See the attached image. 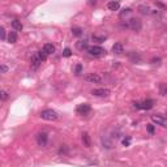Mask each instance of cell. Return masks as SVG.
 <instances>
[{
  "instance_id": "cell-20",
  "label": "cell",
  "mask_w": 167,
  "mask_h": 167,
  "mask_svg": "<svg viewBox=\"0 0 167 167\" xmlns=\"http://www.w3.org/2000/svg\"><path fill=\"white\" fill-rule=\"evenodd\" d=\"M82 29H81V27H72V34H73L74 35V37H81V35H82Z\"/></svg>"
},
{
  "instance_id": "cell-32",
  "label": "cell",
  "mask_w": 167,
  "mask_h": 167,
  "mask_svg": "<svg viewBox=\"0 0 167 167\" xmlns=\"http://www.w3.org/2000/svg\"><path fill=\"white\" fill-rule=\"evenodd\" d=\"M0 68H1V72H3V73H5V72L8 71V68H7V67H5V65H1V67H0Z\"/></svg>"
},
{
  "instance_id": "cell-5",
  "label": "cell",
  "mask_w": 167,
  "mask_h": 167,
  "mask_svg": "<svg viewBox=\"0 0 167 167\" xmlns=\"http://www.w3.org/2000/svg\"><path fill=\"white\" fill-rule=\"evenodd\" d=\"M84 80L89 84H98V82H101L102 79H101V76H98L97 73H88L84 76Z\"/></svg>"
},
{
  "instance_id": "cell-8",
  "label": "cell",
  "mask_w": 167,
  "mask_h": 167,
  "mask_svg": "<svg viewBox=\"0 0 167 167\" xmlns=\"http://www.w3.org/2000/svg\"><path fill=\"white\" fill-rule=\"evenodd\" d=\"M42 58H41V55H39V52H35V54H33L32 55V59H30V63H32V67L34 69H37L38 67L42 64Z\"/></svg>"
},
{
  "instance_id": "cell-27",
  "label": "cell",
  "mask_w": 167,
  "mask_h": 167,
  "mask_svg": "<svg viewBox=\"0 0 167 167\" xmlns=\"http://www.w3.org/2000/svg\"><path fill=\"white\" fill-rule=\"evenodd\" d=\"M0 34H1V39L3 41H5V39H7V35H5V29H4V27H0Z\"/></svg>"
},
{
  "instance_id": "cell-15",
  "label": "cell",
  "mask_w": 167,
  "mask_h": 167,
  "mask_svg": "<svg viewBox=\"0 0 167 167\" xmlns=\"http://www.w3.org/2000/svg\"><path fill=\"white\" fill-rule=\"evenodd\" d=\"M123 51H124V47H123V44H121V43H115L112 46V52H114V54L119 55V54H121Z\"/></svg>"
},
{
  "instance_id": "cell-2",
  "label": "cell",
  "mask_w": 167,
  "mask_h": 167,
  "mask_svg": "<svg viewBox=\"0 0 167 167\" xmlns=\"http://www.w3.org/2000/svg\"><path fill=\"white\" fill-rule=\"evenodd\" d=\"M127 26L129 27L131 30H133V32H140V30L142 29V22H141L140 18L132 17V18H129V21L127 22Z\"/></svg>"
},
{
  "instance_id": "cell-33",
  "label": "cell",
  "mask_w": 167,
  "mask_h": 167,
  "mask_svg": "<svg viewBox=\"0 0 167 167\" xmlns=\"http://www.w3.org/2000/svg\"><path fill=\"white\" fill-rule=\"evenodd\" d=\"M89 4H90V5H95L97 4V0H89Z\"/></svg>"
},
{
  "instance_id": "cell-28",
  "label": "cell",
  "mask_w": 167,
  "mask_h": 167,
  "mask_svg": "<svg viewBox=\"0 0 167 167\" xmlns=\"http://www.w3.org/2000/svg\"><path fill=\"white\" fill-rule=\"evenodd\" d=\"M39 55H41V58H42V60H43V62H46L47 60V56H48V55L46 54V52L43 51V50H42V51H39Z\"/></svg>"
},
{
  "instance_id": "cell-9",
  "label": "cell",
  "mask_w": 167,
  "mask_h": 167,
  "mask_svg": "<svg viewBox=\"0 0 167 167\" xmlns=\"http://www.w3.org/2000/svg\"><path fill=\"white\" fill-rule=\"evenodd\" d=\"M152 121H154L157 125H162V127L167 128V119L163 118L162 115H153L152 116Z\"/></svg>"
},
{
  "instance_id": "cell-12",
  "label": "cell",
  "mask_w": 167,
  "mask_h": 167,
  "mask_svg": "<svg viewBox=\"0 0 167 167\" xmlns=\"http://www.w3.org/2000/svg\"><path fill=\"white\" fill-rule=\"evenodd\" d=\"M82 144L85 147H90L91 146V140H90V136H89L88 132H84L82 133Z\"/></svg>"
},
{
  "instance_id": "cell-4",
  "label": "cell",
  "mask_w": 167,
  "mask_h": 167,
  "mask_svg": "<svg viewBox=\"0 0 167 167\" xmlns=\"http://www.w3.org/2000/svg\"><path fill=\"white\" fill-rule=\"evenodd\" d=\"M88 52H89V55L95 56V58H99V56H103V55H106V50L103 48V47H101V46H90L88 48Z\"/></svg>"
},
{
  "instance_id": "cell-6",
  "label": "cell",
  "mask_w": 167,
  "mask_h": 167,
  "mask_svg": "<svg viewBox=\"0 0 167 167\" xmlns=\"http://www.w3.org/2000/svg\"><path fill=\"white\" fill-rule=\"evenodd\" d=\"M48 142V135L46 132H39L37 135V144L39 146H46Z\"/></svg>"
},
{
  "instance_id": "cell-18",
  "label": "cell",
  "mask_w": 167,
  "mask_h": 167,
  "mask_svg": "<svg viewBox=\"0 0 167 167\" xmlns=\"http://www.w3.org/2000/svg\"><path fill=\"white\" fill-rule=\"evenodd\" d=\"M7 41L9 42V43H16V42H17V34H16V32H9V34H8V37H7Z\"/></svg>"
},
{
  "instance_id": "cell-22",
  "label": "cell",
  "mask_w": 167,
  "mask_h": 167,
  "mask_svg": "<svg viewBox=\"0 0 167 167\" xmlns=\"http://www.w3.org/2000/svg\"><path fill=\"white\" fill-rule=\"evenodd\" d=\"M121 142H123L124 146H129V145H131V136H127V137H124Z\"/></svg>"
},
{
  "instance_id": "cell-14",
  "label": "cell",
  "mask_w": 167,
  "mask_h": 167,
  "mask_svg": "<svg viewBox=\"0 0 167 167\" xmlns=\"http://www.w3.org/2000/svg\"><path fill=\"white\" fill-rule=\"evenodd\" d=\"M43 51L46 52L47 55H52L55 52V46L52 43H46L43 46Z\"/></svg>"
},
{
  "instance_id": "cell-26",
  "label": "cell",
  "mask_w": 167,
  "mask_h": 167,
  "mask_svg": "<svg viewBox=\"0 0 167 167\" xmlns=\"http://www.w3.org/2000/svg\"><path fill=\"white\" fill-rule=\"evenodd\" d=\"M0 98H1V101H7L8 98V93L5 90H1V93H0Z\"/></svg>"
},
{
  "instance_id": "cell-30",
  "label": "cell",
  "mask_w": 167,
  "mask_h": 167,
  "mask_svg": "<svg viewBox=\"0 0 167 167\" xmlns=\"http://www.w3.org/2000/svg\"><path fill=\"white\" fill-rule=\"evenodd\" d=\"M67 152H68V149H67V146L64 145L60 147V150H59V154H67Z\"/></svg>"
},
{
  "instance_id": "cell-19",
  "label": "cell",
  "mask_w": 167,
  "mask_h": 167,
  "mask_svg": "<svg viewBox=\"0 0 167 167\" xmlns=\"http://www.w3.org/2000/svg\"><path fill=\"white\" fill-rule=\"evenodd\" d=\"M159 94L163 97H167V84H159Z\"/></svg>"
},
{
  "instance_id": "cell-29",
  "label": "cell",
  "mask_w": 167,
  "mask_h": 167,
  "mask_svg": "<svg viewBox=\"0 0 167 167\" xmlns=\"http://www.w3.org/2000/svg\"><path fill=\"white\" fill-rule=\"evenodd\" d=\"M146 128H147V132H149V133H150V135H153V133H154V131H155V129H154V125L149 124V125H147V127H146Z\"/></svg>"
},
{
  "instance_id": "cell-16",
  "label": "cell",
  "mask_w": 167,
  "mask_h": 167,
  "mask_svg": "<svg viewBox=\"0 0 167 167\" xmlns=\"http://www.w3.org/2000/svg\"><path fill=\"white\" fill-rule=\"evenodd\" d=\"M12 27L16 30V32H21L22 27H24V25H22V22L20 20H17V18H16V20L12 21Z\"/></svg>"
},
{
  "instance_id": "cell-3",
  "label": "cell",
  "mask_w": 167,
  "mask_h": 167,
  "mask_svg": "<svg viewBox=\"0 0 167 167\" xmlns=\"http://www.w3.org/2000/svg\"><path fill=\"white\" fill-rule=\"evenodd\" d=\"M41 118L43 120H47V121H54L58 119V112L54 110H43L41 112Z\"/></svg>"
},
{
  "instance_id": "cell-17",
  "label": "cell",
  "mask_w": 167,
  "mask_h": 167,
  "mask_svg": "<svg viewBox=\"0 0 167 167\" xmlns=\"http://www.w3.org/2000/svg\"><path fill=\"white\" fill-rule=\"evenodd\" d=\"M138 12L141 15H152V9L147 5H138Z\"/></svg>"
},
{
  "instance_id": "cell-23",
  "label": "cell",
  "mask_w": 167,
  "mask_h": 167,
  "mask_svg": "<svg viewBox=\"0 0 167 167\" xmlns=\"http://www.w3.org/2000/svg\"><path fill=\"white\" fill-rule=\"evenodd\" d=\"M71 55H72L71 48H68V47H67V48H64V51H63V56L64 58H69Z\"/></svg>"
},
{
  "instance_id": "cell-31",
  "label": "cell",
  "mask_w": 167,
  "mask_h": 167,
  "mask_svg": "<svg viewBox=\"0 0 167 167\" xmlns=\"http://www.w3.org/2000/svg\"><path fill=\"white\" fill-rule=\"evenodd\" d=\"M161 63V59H153L152 60V64H159Z\"/></svg>"
},
{
  "instance_id": "cell-25",
  "label": "cell",
  "mask_w": 167,
  "mask_h": 167,
  "mask_svg": "<svg viewBox=\"0 0 167 167\" xmlns=\"http://www.w3.org/2000/svg\"><path fill=\"white\" fill-rule=\"evenodd\" d=\"M81 72H82V65H81V64H77V65L74 67V73H76V74H80Z\"/></svg>"
},
{
  "instance_id": "cell-11",
  "label": "cell",
  "mask_w": 167,
  "mask_h": 167,
  "mask_svg": "<svg viewBox=\"0 0 167 167\" xmlns=\"http://www.w3.org/2000/svg\"><path fill=\"white\" fill-rule=\"evenodd\" d=\"M107 8L110 11H119V8H120V1H119V0H111V1H108Z\"/></svg>"
},
{
  "instance_id": "cell-24",
  "label": "cell",
  "mask_w": 167,
  "mask_h": 167,
  "mask_svg": "<svg viewBox=\"0 0 167 167\" xmlns=\"http://www.w3.org/2000/svg\"><path fill=\"white\" fill-rule=\"evenodd\" d=\"M91 38H93V41H97V42H99V43H102V42L106 39V37H98V35H94V34Z\"/></svg>"
},
{
  "instance_id": "cell-13",
  "label": "cell",
  "mask_w": 167,
  "mask_h": 167,
  "mask_svg": "<svg viewBox=\"0 0 167 167\" xmlns=\"http://www.w3.org/2000/svg\"><path fill=\"white\" fill-rule=\"evenodd\" d=\"M76 47H77V50H80V51H88V48H89V44H88V41H79L76 43Z\"/></svg>"
},
{
  "instance_id": "cell-21",
  "label": "cell",
  "mask_w": 167,
  "mask_h": 167,
  "mask_svg": "<svg viewBox=\"0 0 167 167\" xmlns=\"http://www.w3.org/2000/svg\"><path fill=\"white\" fill-rule=\"evenodd\" d=\"M131 13H132V9H131V8H124V9L120 12V18H124L125 16L131 15Z\"/></svg>"
},
{
  "instance_id": "cell-7",
  "label": "cell",
  "mask_w": 167,
  "mask_h": 167,
  "mask_svg": "<svg viewBox=\"0 0 167 167\" xmlns=\"http://www.w3.org/2000/svg\"><path fill=\"white\" fill-rule=\"evenodd\" d=\"M91 94L95 97H102V98H105V97H108L111 94V91L108 90V89H105V88H99V89H93L91 90Z\"/></svg>"
},
{
  "instance_id": "cell-10",
  "label": "cell",
  "mask_w": 167,
  "mask_h": 167,
  "mask_svg": "<svg viewBox=\"0 0 167 167\" xmlns=\"http://www.w3.org/2000/svg\"><path fill=\"white\" fill-rule=\"evenodd\" d=\"M90 110H91V107H90V105H88V103L79 105V107L76 108V111H77L79 115H86V114L90 112Z\"/></svg>"
},
{
  "instance_id": "cell-1",
  "label": "cell",
  "mask_w": 167,
  "mask_h": 167,
  "mask_svg": "<svg viewBox=\"0 0 167 167\" xmlns=\"http://www.w3.org/2000/svg\"><path fill=\"white\" fill-rule=\"evenodd\" d=\"M154 106V101L153 99H145L142 102H133V107L137 110H150Z\"/></svg>"
}]
</instances>
